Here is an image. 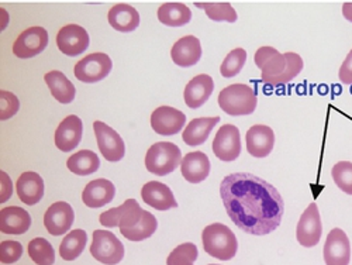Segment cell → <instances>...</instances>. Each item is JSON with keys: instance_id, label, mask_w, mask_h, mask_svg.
<instances>
[{"instance_id": "6da1fadb", "label": "cell", "mask_w": 352, "mask_h": 265, "mask_svg": "<svg viewBox=\"0 0 352 265\" xmlns=\"http://www.w3.org/2000/svg\"><path fill=\"white\" fill-rule=\"evenodd\" d=\"M220 196L227 215L248 234L265 235L282 222L285 203L278 189L252 173H231L221 181Z\"/></svg>"}, {"instance_id": "1f68e13d", "label": "cell", "mask_w": 352, "mask_h": 265, "mask_svg": "<svg viewBox=\"0 0 352 265\" xmlns=\"http://www.w3.org/2000/svg\"><path fill=\"white\" fill-rule=\"evenodd\" d=\"M28 255L37 265H52L55 262L54 247L43 237L33 239L28 243Z\"/></svg>"}, {"instance_id": "d6986e66", "label": "cell", "mask_w": 352, "mask_h": 265, "mask_svg": "<svg viewBox=\"0 0 352 265\" xmlns=\"http://www.w3.org/2000/svg\"><path fill=\"white\" fill-rule=\"evenodd\" d=\"M141 198L150 208L157 211H170L178 208V202H176L170 188L158 181L146 182L141 189Z\"/></svg>"}, {"instance_id": "f35d334b", "label": "cell", "mask_w": 352, "mask_h": 265, "mask_svg": "<svg viewBox=\"0 0 352 265\" xmlns=\"http://www.w3.org/2000/svg\"><path fill=\"white\" fill-rule=\"evenodd\" d=\"M338 76H340L342 83H345V85H351L352 83V50L348 52L346 58L344 60V63H342V65L340 68Z\"/></svg>"}, {"instance_id": "30bf717a", "label": "cell", "mask_w": 352, "mask_h": 265, "mask_svg": "<svg viewBox=\"0 0 352 265\" xmlns=\"http://www.w3.org/2000/svg\"><path fill=\"white\" fill-rule=\"evenodd\" d=\"M94 129L98 140V147L104 160L110 162L123 160L126 154V144L119 133L113 130L110 126L104 125L103 122H95Z\"/></svg>"}, {"instance_id": "f546056e", "label": "cell", "mask_w": 352, "mask_h": 265, "mask_svg": "<svg viewBox=\"0 0 352 265\" xmlns=\"http://www.w3.org/2000/svg\"><path fill=\"white\" fill-rule=\"evenodd\" d=\"M67 167L75 175L86 176V175H91L99 169L100 160L96 153H94L91 150H82L79 153L72 154L68 158Z\"/></svg>"}, {"instance_id": "9c48e42d", "label": "cell", "mask_w": 352, "mask_h": 265, "mask_svg": "<svg viewBox=\"0 0 352 265\" xmlns=\"http://www.w3.org/2000/svg\"><path fill=\"white\" fill-rule=\"evenodd\" d=\"M214 156L224 161H236L241 154V134L234 125H224L217 130L213 141Z\"/></svg>"}, {"instance_id": "60d3db41", "label": "cell", "mask_w": 352, "mask_h": 265, "mask_svg": "<svg viewBox=\"0 0 352 265\" xmlns=\"http://www.w3.org/2000/svg\"><path fill=\"white\" fill-rule=\"evenodd\" d=\"M342 16L352 23V2H346L342 5Z\"/></svg>"}, {"instance_id": "7c38bea8", "label": "cell", "mask_w": 352, "mask_h": 265, "mask_svg": "<svg viewBox=\"0 0 352 265\" xmlns=\"http://www.w3.org/2000/svg\"><path fill=\"white\" fill-rule=\"evenodd\" d=\"M322 234V224L317 204L313 202L303 212L296 227V239L303 247H314L320 243Z\"/></svg>"}, {"instance_id": "8992f818", "label": "cell", "mask_w": 352, "mask_h": 265, "mask_svg": "<svg viewBox=\"0 0 352 265\" xmlns=\"http://www.w3.org/2000/svg\"><path fill=\"white\" fill-rule=\"evenodd\" d=\"M145 211L140 208L135 199H127L119 208H113L100 215L99 222L104 227H120V233L126 235L130 233L144 218Z\"/></svg>"}, {"instance_id": "f1b7e54d", "label": "cell", "mask_w": 352, "mask_h": 265, "mask_svg": "<svg viewBox=\"0 0 352 265\" xmlns=\"http://www.w3.org/2000/svg\"><path fill=\"white\" fill-rule=\"evenodd\" d=\"M192 19L190 9L179 2L164 3L158 9V20L168 27H182Z\"/></svg>"}, {"instance_id": "52a82bcc", "label": "cell", "mask_w": 352, "mask_h": 265, "mask_svg": "<svg viewBox=\"0 0 352 265\" xmlns=\"http://www.w3.org/2000/svg\"><path fill=\"white\" fill-rule=\"evenodd\" d=\"M91 254L104 265H116L124 258V246L111 231L95 230L92 235Z\"/></svg>"}, {"instance_id": "8fae6325", "label": "cell", "mask_w": 352, "mask_h": 265, "mask_svg": "<svg viewBox=\"0 0 352 265\" xmlns=\"http://www.w3.org/2000/svg\"><path fill=\"white\" fill-rule=\"evenodd\" d=\"M48 45V33L43 27H30L16 39L13 52L21 60L41 54Z\"/></svg>"}, {"instance_id": "e575fe53", "label": "cell", "mask_w": 352, "mask_h": 265, "mask_svg": "<svg viewBox=\"0 0 352 265\" xmlns=\"http://www.w3.org/2000/svg\"><path fill=\"white\" fill-rule=\"evenodd\" d=\"M199 251L196 244L184 243L175 247L166 258V265H193L197 259Z\"/></svg>"}, {"instance_id": "5b68a950", "label": "cell", "mask_w": 352, "mask_h": 265, "mask_svg": "<svg viewBox=\"0 0 352 265\" xmlns=\"http://www.w3.org/2000/svg\"><path fill=\"white\" fill-rule=\"evenodd\" d=\"M182 153L181 149L176 144L169 141L155 142L150 147L145 156V167L148 172L165 176L173 172L182 164Z\"/></svg>"}, {"instance_id": "8d00e7d4", "label": "cell", "mask_w": 352, "mask_h": 265, "mask_svg": "<svg viewBox=\"0 0 352 265\" xmlns=\"http://www.w3.org/2000/svg\"><path fill=\"white\" fill-rule=\"evenodd\" d=\"M0 103H2V106H0V119L2 120L10 119V117H13L19 112L20 107L17 96L8 91L0 92Z\"/></svg>"}, {"instance_id": "277c9868", "label": "cell", "mask_w": 352, "mask_h": 265, "mask_svg": "<svg viewBox=\"0 0 352 265\" xmlns=\"http://www.w3.org/2000/svg\"><path fill=\"white\" fill-rule=\"evenodd\" d=\"M256 92L245 83H232L220 92L219 106L230 116H248L255 112Z\"/></svg>"}, {"instance_id": "484cf974", "label": "cell", "mask_w": 352, "mask_h": 265, "mask_svg": "<svg viewBox=\"0 0 352 265\" xmlns=\"http://www.w3.org/2000/svg\"><path fill=\"white\" fill-rule=\"evenodd\" d=\"M110 25L117 32L131 33L140 25L138 12L126 3H119L113 6L107 14Z\"/></svg>"}, {"instance_id": "ab89813d", "label": "cell", "mask_w": 352, "mask_h": 265, "mask_svg": "<svg viewBox=\"0 0 352 265\" xmlns=\"http://www.w3.org/2000/svg\"><path fill=\"white\" fill-rule=\"evenodd\" d=\"M0 202H6L13 193V184L12 180L9 178V175L6 172H0Z\"/></svg>"}, {"instance_id": "4fadbf2b", "label": "cell", "mask_w": 352, "mask_h": 265, "mask_svg": "<svg viewBox=\"0 0 352 265\" xmlns=\"http://www.w3.org/2000/svg\"><path fill=\"white\" fill-rule=\"evenodd\" d=\"M185 123V113L170 106L157 107L151 114V127L161 136H173L181 133Z\"/></svg>"}, {"instance_id": "836d02e7", "label": "cell", "mask_w": 352, "mask_h": 265, "mask_svg": "<svg viewBox=\"0 0 352 265\" xmlns=\"http://www.w3.org/2000/svg\"><path fill=\"white\" fill-rule=\"evenodd\" d=\"M247 61V51L244 48L232 50L226 58L220 67V74L224 78H232L241 72Z\"/></svg>"}, {"instance_id": "2e32d148", "label": "cell", "mask_w": 352, "mask_h": 265, "mask_svg": "<svg viewBox=\"0 0 352 265\" xmlns=\"http://www.w3.org/2000/svg\"><path fill=\"white\" fill-rule=\"evenodd\" d=\"M351 259V244L344 230L333 229L324 244L326 265H348Z\"/></svg>"}, {"instance_id": "4316f807", "label": "cell", "mask_w": 352, "mask_h": 265, "mask_svg": "<svg viewBox=\"0 0 352 265\" xmlns=\"http://www.w3.org/2000/svg\"><path fill=\"white\" fill-rule=\"evenodd\" d=\"M220 122V117H197V119H193L186 129L184 130V141L190 145H201L204 141H206L214 129V126Z\"/></svg>"}, {"instance_id": "3957f363", "label": "cell", "mask_w": 352, "mask_h": 265, "mask_svg": "<svg viewBox=\"0 0 352 265\" xmlns=\"http://www.w3.org/2000/svg\"><path fill=\"white\" fill-rule=\"evenodd\" d=\"M201 242L206 254L220 261L232 259L239 251V240L236 234L223 223H213L204 227Z\"/></svg>"}, {"instance_id": "d6a6232c", "label": "cell", "mask_w": 352, "mask_h": 265, "mask_svg": "<svg viewBox=\"0 0 352 265\" xmlns=\"http://www.w3.org/2000/svg\"><path fill=\"white\" fill-rule=\"evenodd\" d=\"M195 6H197L199 9H203L206 12L208 17L210 20L214 21H228V23H234L237 21L239 16L237 12L234 10V8L230 3H195Z\"/></svg>"}, {"instance_id": "ffe728a7", "label": "cell", "mask_w": 352, "mask_h": 265, "mask_svg": "<svg viewBox=\"0 0 352 265\" xmlns=\"http://www.w3.org/2000/svg\"><path fill=\"white\" fill-rule=\"evenodd\" d=\"M214 91V81L212 76L201 74L189 81L185 87V103L190 109H199L209 100Z\"/></svg>"}, {"instance_id": "b9f144b4", "label": "cell", "mask_w": 352, "mask_h": 265, "mask_svg": "<svg viewBox=\"0 0 352 265\" xmlns=\"http://www.w3.org/2000/svg\"><path fill=\"white\" fill-rule=\"evenodd\" d=\"M209 265H217V264H209Z\"/></svg>"}, {"instance_id": "cb8c5ba5", "label": "cell", "mask_w": 352, "mask_h": 265, "mask_svg": "<svg viewBox=\"0 0 352 265\" xmlns=\"http://www.w3.org/2000/svg\"><path fill=\"white\" fill-rule=\"evenodd\" d=\"M16 191L23 203L33 206L38 203L44 196V181L37 172H24L19 176Z\"/></svg>"}, {"instance_id": "7a4b0ae2", "label": "cell", "mask_w": 352, "mask_h": 265, "mask_svg": "<svg viewBox=\"0 0 352 265\" xmlns=\"http://www.w3.org/2000/svg\"><path fill=\"white\" fill-rule=\"evenodd\" d=\"M255 64L261 70L262 82L274 86L290 82L303 70V60L299 54H280L274 47L258 48L255 52Z\"/></svg>"}, {"instance_id": "ba28073f", "label": "cell", "mask_w": 352, "mask_h": 265, "mask_svg": "<svg viewBox=\"0 0 352 265\" xmlns=\"http://www.w3.org/2000/svg\"><path fill=\"white\" fill-rule=\"evenodd\" d=\"M113 68L110 56L104 52H95L86 55L75 65V76L85 83H96L104 79Z\"/></svg>"}, {"instance_id": "ac0fdd59", "label": "cell", "mask_w": 352, "mask_h": 265, "mask_svg": "<svg viewBox=\"0 0 352 265\" xmlns=\"http://www.w3.org/2000/svg\"><path fill=\"white\" fill-rule=\"evenodd\" d=\"M247 151L255 158L268 157L275 145V134L274 130L268 126L255 125L252 126L245 136Z\"/></svg>"}, {"instance_id": "603a6c76", "label": "cell", "mask_w": 352, "mask_h": 265, "mask_svg": "<svg viewBox=\"0 0 352 265\" xmlns=\"http://www.w3.org/2000/svg\"><path fill=\"white\" fill-rule=\"evenodd\" d=\"M184 178L190 184H200L210 173V160L201 151L188 153L181 164Z\"/></svg>"}, {"instance_id": "83f0119b", "label": "cell", "mask_w": 352, "mask_h": 265, "mask_svg": "<svg viewBox=\"0 0 352 265\" xmlns=\"http://www.w3.org/2000/svg\"><path fill=\"white\" fill-rule=\"evenodd\" d=\"M44 81L48 85L51 95L63 105H68L74 102L76 89L74 83L61 72V71H51L44 75Z\"/></svg>"}, {"instance_id": "7402d4cb", "label": "cell", "mask_w": 352, "mask_h": 265, "mask_svg": "<svg viewBox=\"0 0 352 265\" xmlns=\"http://www.w3.org/2000/svg\"><path fill=\"white\" fill-rule=\"evenodd\" d=\"M116 196V187L104 178L91 181L83 189L82 200L87 208L99 209L110 203Z\"/></svg>"}, {"instance_id": "d590c367", "label": "cell", "mask_w": 352, "mask_h": 265, "mask_svg": "<svg viewBox=\"0 0 352 265\" xmlns=\"http://www.w3.org/2000/svg\"><path fill=\"white\" fill-rule=\"evenodd\" d=\"M336 185L345 193L352 195V162L340 161L331 169Z\"/></svg>"}, {"instance_id": "d4e9b609", "label": "cell", "mask_w": 352, "mask_h": 265, "mask_svg": "<svg viewBox=\"0 0 352 265\" xmlns=\"http://www.w3.org/2000/svg\"><path fill=\"white\" fill-rule=\"evenodd\" d=\"M30 226V213L19 206H9L0 212V231L5 234H24Z\"/></svg>"}, {"instance_id": "9a60e30c", "label": "cell", "mask_w": 352, "mask_h": 265, "mask_svg": "<svg viewBox=\"0 0 352 265\" xmlns=\"http://www.w3.org/2000/svg\"><path fill=\"white\" fill-rule=\"evenodd\" d=\"M75 220L72 206L67 202H55L44 215V226L51 235H61L71 230Z\"/></svg>"}, {"instance_id": "e0dca14e", "label": "cell", "mask_w": 352, "mask_h": 265, "mask_svg": "<svg viewBox=\"0 0 352 265\" xmlns=\"http://www.w3.org/2000/svg\"><path fill=\"white\" fill-rule=\"evenodd\" d=\"M83 134V125L78 116L71 114L55 130V145L63 153H71L79 145Z\"/></svg>"}, {"instance_id": "4dcf8cb0", "label": "cell", "mask_w": 352, "mask_h": 265, "mask_svg": "<svg viewBox=\"0 0 352 265\" xmlns=\"http://www.w3.org/2000/svg\"><path fill=\"white\" fill-rule=\"evenodd\" d=\"M87 243V234L85 230L76 229L65 235L60 246V255L65 261L76 259L85 250Z\"/></svg>"}, {"instance_id": "44dd1931", "label": "cell", "mask_w": 352, "mask_h": 265, "mask_svg": "<svg viewBox=\"0 0 352 265\" xmlns=\"http://www.w3.org/2000/svg\"><path fill=\"white\" fill-rule=\"evenodd\" d=\"M172 61L184 68L196 65L201 58L200 40L195 36H186L176 41L170 50Z\"/></svg>"}, {"instance_id": "5bb4252c", "label": "cell", "mask_w": 352, "mask_h": 265, "mask_svg": "<svg viewBox=\"0 0 352 265\" xmlns=\"http://www.w3.org/2000/svg\"><path fill=\"white\" fill-rule=\"evenodd\" d=\"M89 34L78 24L64 25L56 34V45L60 51L69 56H76L89 47Z\"/></svg>"}, {"instance_id": "74e56055", "label": "cell", "mask_w": 352, "mask_h": 265, "mask_svg": "<svg viewBox=\"0 0 352 265\" xmlns=\"http://www.w3.org/2000/svg\"><path fill=\"white\" fill-rule=\"evenodd\" d=\"M23 255V246L19 242H3L0 244V261L2 264L17 262Z\"/></svg>"}]
</instances>
